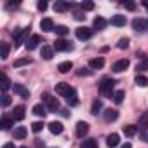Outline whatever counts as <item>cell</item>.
<instances>
[{
  "label": "cell",
  "instance_id": "38",
  "mask_svg": "<svg viewBox=\"0 0 148 148\" xmlns=\"http://www.w3.org/2000/svg\"><path fill=\"white\" fill-rule=\"evenodd\" d=\"M7 56H9V44H7V42H2V56H0V58L5 61Z\"/></svg>",
  "mask_w": 148,
  "mask_h": 148
},
{
  "label": "cell",
  "instance_id": "30",
  "mask_svg": "<svg viewBox=\"0 0 148 148\" xmlns=\"http://www.w3.org/2000/svg\"><path fill=\"white\" fill-rule=\"evenodd\" d=\"M33 113H35L37 117H42V119H44L47 112H45V106H44V105H35V106H33Z\"/></svg>",
  "mask_w": 148,
  "mask_h": 148
},
{
  "label": "cell",
  "instance_id": "7",
  "mask_svg": "<svg viewBox=\"0 0 148 148\" xmlns=\"http://www.w3.org/2000/svg\"><path fill=\"white\" fill-rule=\"evenodd\" d=\"M129 68V61L127 59H119V61H115L113 64H112V70L115 71V73H120V71H124V70H127Z\"/></svg>",
  "mask_w": 148,
  "mask_h": 148
},
{
  "label": "cell",
  "instance_id": "18",
  "mask_svg": "<svg viewBox=\"0 0 148 148\" xmlns=\"http://www.w3.org/2000/svg\"><path fill=\"white\" fill-rule=\"evenodd\" d=\"M92 26H94V30L101 32V30H105V26H106V19L101 18V16H96L94 21H92Z\"/></svg>",
  "mask_w": 148,
  "mask_h": 148
},
{
  "label": "cell",
  "instance_id": "40",
  "mask_svg": "<svg viewBox=\"0 0 148 148\" xmlns=\"http://www.w3.org/2000/svg\"><path fill=\"white\" fill-rule=\"evenodd\" d=\"M117 47L119 49H127L129 47V38H120L119 44H117Z\"/></svg>",
  "mask_w": 148,
  "mask_h": 148
},
{
  "label": "cell",
  "instance_id": "19",
  "mask_svg": "<svg viewBox=\"0 0 148 148\" xmlns=\"http://www.w3.org/2000/svg\"><path fill=\"white\" fill-rule=\"evenodd\" d=\"M89 66H91V70H99L105 66V59L103 58H92L89 61Z\"/></svg>",
  "mask_w": 148,
  "mask_h": 148
},
{
  "label": "cell",
  "instance_id": "14",
  "mask_svg": "<svg viewBox=\"0 0 148 148\" xmlns=\"http://www.w3.org/2000/svg\"><path fill=\"white\" fill-rule=\"evenodd\" d=\"M110 23H112L113 26H125L127 19H125V16H122V14H115V16H112Z\"/></svg>",
  "mask_w": 148,
  "mask_h": 148
},
{
  "label": "cell",
  "instance_id": "16",
  "mask_svg": "<svg viewBox=\"0 0 148 148\" xmlns=\"http://www.w3.org/2000/svg\"><path fill=\"white\" fill-rule=\"evenodd\" d=\"M12 89H14V92H16V94H19L21 98H25V99H28V98H30L28 89H26V87H23L21 84H14V86H12Z\"/></svg>",
  "mask_w": 148,
  "mask_h": 148
},
{
  "label": "cell",
  "instance_id": "34",
  "mask_svg": "<svg viewBox=\"0 0 148 148\" xmlns=\"http://www.w3.org/2000/svg\"><path fill=\"white\" fill-rule=\"evenodd\" d=\"M124 96H125L124 91H115V94H113V101H115L117 105H120V103L124 101Z\"/></svg>",
  "mask_w": 148,
  "mask_h": 148
},
{
  "label": "cell",
  "instance_id": "4",
  "mask_svg": "<svg viewBox=\"0 0 148 148\" xmlns=\"http://www.w3.org/2000/svg\"><path fill=\"white\" fill-rule=\"evenodd\" d=\"M44 99H45V105H47V110H49V112H56V110H59V101H58V98L45 94Z\"/></svg>",
  "mask_w": 148,
  "mask_h": 148
},
{
  "label": "cell",
  "instance_id": "45",
  "mask_svg": "<svg viewBox=\"0 0 148 148\" xmlns=\"http://www.w3.org/2000/svg\"><path fill=\"white\" fill-rule=\"evenodd\" d=\"M37 7H38L40 11H45V9H47V2H44V0H40V2L37 4Z\"/></svg>",
  "mask_w": 148,
  "mask_h": 148
},
{
  "label": "cell",
  "instance_id": "39",
  "mask_svg": "<svg viewBox=\"0 0 148 148\" xmlns=\"http://www.w3.org/2000/svg\"><path fill=\"white\" fill-rule=\"evenodd\" d=\"M42 129H44V122H42V120L33 122V124H32V131H33V132H40Z\"/></svg>",
  "mask_w": 148,
  "mask_h": 148
},
{
  "label": "cell",
  "instance_id": "36",
  "mask_svg": "<svg viewBox=\"0 0 148 148\" xmlns=\"http://www.w3.org/2000/svg\"><path fill=\"white\" fill-rule=\"evenodd\" d=\"M136 70H138V71H145V70H148V58H143V59L138 63Z\"/></svg>",
  "mask_w": 148,
  "mask_h": 148
},
{
  "label": "cell",
  "instance_id": "24",
  "mask_svg": "<svg viewBox=\"0 0 148 148\" xmlns=\"http://www.w3.org/2000/svg\"><path fill=\"white\" fill-rule=\"evenodd\" d=\"M119 143H120V138H119V134H110V136L106 138V145H108L110 148H115Z\"/></svg>",
  "mask_w": 148,
  "mask_h": 148
},
{
  "label": "cell",
  "instance_id": "35",
  "mask_svg": "<svg viewBox=\"0 0 148 148\" xmlns=\"http://www.w3.org/2000/svg\"><path fill=\"white\" fill-rule=\"evenodd\" d=\"M136 84H138L139 87H146V86H148V77H145V75H138V77H136Z\"/></svg>",
  "mask_w": 148,
  "mask_h": 148
},
{
  "label": "cell",
  "instance_id": "28",
  "mask_svg": "<svg viewBox=\"0 0 148 148\" xmlns=\"http://www.w3.org/2000/svg\"><path fill=\"white\" fill-rule=\"evenodd\" d=\"M122 131H124V134H125V136H129V138H131V136H134V134L138 132V125L129 124V125H124V129H122Z\"/></svg>",
  "mask_w": 148,
  "mask_h": 148
},
{
  "label": "cell",
  "instance_id": "27",
  "mask_svg": "<svg viewBox=\"0 0 148 148\" xmlns=\"http://www.w3.org/2000/svg\"><path fill=\"white\" fill-rule=\"evenodd\" d=\"M0 125H2V129L4 131H9L11 129V125H14V119L11 117H2V122H0Z\"/></svg>",
  "mask_w": 148,
  "mask_h": 148
},
{
  "label": "cell",
  "instance_id": "22",
  "mask_svg": "<svg viewBox=\"0 0 148 148\" xmlns=\"http://www.w3.org/2000/svg\"><path fill=\"white\" fill-rule=\"evenodd\" d=\"M49 131H51L52 134H61V132H63V124L54 120V122L49 124Z\"/></svg>",
  "mask_w": 148,
  "mask_h": 148
},
{
  "label": "cell",
  "instance_id": "31",
  "mask_svg": "<svg viewBox=\"0 0 148 148\" xmlns=\"http://www.w3.org/2000/svg\"><path fill=\"white\" fill-rule=\"evenodd\" d=\"M0 79H2V91H4V94H5V91L11 89V80L7 79L5 73H2V75H0Z\"/></svg>",
  "mask_w": 148,
  "mask_h": 148
},
{
  "label": "cell",
  "instance_id": "48",
  "mask_svg": "<svg viewBox=\"0 0 148 148\" xmlns=\"http://www.w3.org/2000/svg\"><path fill=\"white\" fill-rule=\"evenodd\" d=\"M120 148H132V145H131V143H124Z\"/></svg>",
  "mask_w": 148,
  "mask_h": 148
},
{
  "label": "cell",
  "instance_id": "23",
  "mask_svg": "<svg viewBox=\"0 0 148 148\" xmlns=\"http://www.w3.org/2000/svg\"><path fill=\"white\" fill-rule=\"evenodd\" d=\"M26 134H28V131H26V127H23V125H19V127L14 129V138H16V139H25Z\"/></svg>",
  "mask_w": 148,
  "mask_h": 148
},
{
  "label": "cell",
  "instance_id": "1",
  "mask_svg": "<svg viewBox=\"0 0 148 148\" xmlns=\"http://www.w3.org/2000/svg\"><path fill=\"white\" fill-rule=\"evenodd\" d=\"M113 87H115V80L113 79H103L101 84H99V92L105 96V98H113Z\"/></svg>",
  "mask_w": 148,
  "mask_h": 148
},
{
  "label": "cell",
  "instance_id": "15",
  "mask_svg": "<svg viewBox=\"0 0 148 148\" xmlns=\"http://www.w3.org/2000/svg\"><path fill=\"white\" fill-rule=\"evenodd\" d=\"M40 28H42V32H52L56 26H54V23H52L51 18H44V19L40 21Z\"/></svg>",
  "mask_w": 148,
  "mask_h": 148
},
{
  "label": "cell",
  "instance_id": "26",
  "mask_svg": "<svg viewBox=\"0 0 148 148\" xmlns=\"http://www.w3.org/2000/svg\"><path fill=\"white\" fill-rule=\"evenodd\" d=\"M80 148H99L98 139H84L80 143Z\"/></svg>",
  "mask_w": 148,
  "mask_h": 148
},
{
  "label": "cell",
  "instance_id": "43",
  "mask_svg": "<svg viewBox=\"0 0 148 148\" xmlns=\"http://www.w3.org/2000/svg\"><path fill=\"white\" fill-rule=\"evenodd\" d=\"M73 18H75L77 21H86V14L84 12H75V14H73Z\"/></svg>",
  "mask_w": 148,
  "mask_h": 148
},
{
  "label": "cell",
  "instance_id": "11",
  "mask_svg": "<svg viewBox=\"0 0 148 148\" xmlns=\"http://www.w3.org/2000/svg\"><path fill=\"white\" fill-rule=\"evenodd\" d=\"M146 25H148V23H146L145 19H141V18H134V19H132V28H134L136 32H145V30H146Z\"/></svg>",
  "mask_w": 148,
  "mask_h": 148
},
{
  "label": "cell",
  "instance_id": "21",
  "mask_svg": "<svg viewBox=\"0 0 148 148\" xmlns=\"http://www.w3.org/2000/svg\"><path fill=\"white\" fill-rule=\"evenodd\" d=\"M25 106H16L14 108V112H12V119L14 120H23L25 119Z\"/></svg>",
  "mask_w": 148,
  "mask_h": 148
},
{
  "label": "cell",
  "instance_id": "20",
  "mask_svg": "<svg viewBox=\"0 0 148 148\" xmlns=\"http://www.w3.org/2000/svg\"><path fill=\"white\" fill-rule=\"evenodd\" d=\"M52 56H54V49L49 47V45H44V47H42V58H44L45 61H51Z\"/></svg>",
  "mask_w": 148,
  "mask_h": 148
},
{
  "label": "cell",
  "instance_id": "6",
  "mask_svg": "<svg viewBox=\"0 0 148 148\" xmlns=\"http://www.w3.org/2000/svg\"><path fill=\"white\" fill-rule=\"evenodd\" d=\"M54 49H56V51H71L73 45H71L68 40H64V38H58V40L54 42Z\"/></svg>",
  "mask_w": 148,
  "mask_h": 148
},
{
  "label": "cell",
  "instance_id": "46",
  "mask_svg": "<svg viewBox=\"0 0 148 148\" xmlns=\"http://www.w3.org/2000/svg\"><path fill=\"white\" fill-rule=\"evenodd\" d=\"M18 5H19V2H9L5 5V9H12V7H18Z\"/></svg>",
  "mask_w": 148,
  "mask_h": 148
},
{
  "label": "cell",
  "instance_id": "12",
  "mask_svg": "<svg viewBox=\"0 0 148 148\" xmlns=\"http://www.w3.org/2000/svg\"><path fill=\"white\" fill-rule=\"evenodd\" d=\"M87 132H89V124L87 122H82V120L77 122V136L79 138H84Z\"/></svg>",
  "mask_w": 148,
  "mask_h": 148
},
{
  "label": "cell",
  "instance_id": "25",
  "mask_svg": "<svg viewBox=\"0 0 148 148\" xmlns=\"http://www.w3.org/2000/svg\"><path fill=\"white\" fill-rule=\"evenodd\" d=\"M71 68H73V63H71V61H63V63H59V66H58L59 73H68Z\"/></svg>",
  "mask_w": 148,
  "mask_h": 148
},
{
  "label": "cell",
  "instance_id": "3",
  "mask_svg": "<svg viewBox=\"0 0 148 148\" xmlns=\"http://www.w3.org/2000/svg\"><path fill=\"white\" fill-rule=\"evenodd\" d=\"M91 35H92V30H91V28L80 26V28H77V30H75V37H77L79 40H89V38H91Z\"/></svg>",
  "mask_w": 148,
  "mask_h": 148
},
{
  "label": "cell",
  "instance_id": "29",
  "mask_svg": "<svg viewBox=\"0 0 148 148\" xmlns=\"http://www.w3.org/2000/svg\"><path fill=\"white\" fill-rule=\"evenodd\" d=\"M101 108H103L101 99H94V101H92V106H91V113H92V115H98Z\"/></svg>",
  "mask_w": 148,
  "mask_h": 148
},
{
  "label": "cell",
  "instance_id": "2",
  "mask_svg": "<svg viewBox=\"0 0 148 148\" xmlns=\"http://www.w3.org/2000/svg\"><path fill=\"white\" fill-rule=\"evenodd\" d=\"M71 7H75V4H68V2H63V0H56L54 5H52V9H54L56 12H66V11H70Z\"/></svg>",
  "mask_w": 148,
  "mask_h": 148
},
{
  "label": "cell",
  "instance_id": "17",
  "mask_svg": "<svg viewBox=\"0 0 148 148\" xmlns=\"http://www.w3.org/2000/svg\"><path fill=\"white\" fill-rule=\"evenodd\" d=\"M103 117H105V120H106V122H113V120H117V119H119V112H117V110H113V108H108V110H105Z\"/></svg>",
  "mask_w": 148,
  "mask_h": 148
},
{
  "label": "cell",
  "instance_id": "50",
  "mask_svg": "<svg viewBox=\"0 0 148 148\" xmlns=\"http://www.w3.org/2000/svg\"><path fill=\"white\" fill-rule=\"evenodd\" d=\"M19 148H28V146H19Z\"/></svg>",
  "mask_w": 148,
  "mask_h": 148
},
{
  "label": "cell",
  "instance_id": "5",
  "mask_svg": "<svg viewBox=\"0 0 148 148\" xmlns=\"http://www.w3.org/2000/svg\"><path fill=\"white\" fill-rule=\"evenodd\" d=\"M14 37H16V38H14V42H16L14 45H16V47H19L23 42H28V30H26V28H23V30H19Z\"/></svg>",
  "mask_w": 148,
  "mask_h": 148
},
{
  "label": "cell",
  "instance_id": "41",
  "mask_svg": "<svg viewBox=\"0 0 148 148\" xmlns=\"http://www.w3.org/2000/svg\"><path fill=\"white\" fill-rule=\"evenodd\" d=\"M12 103V99H11V96L9 94H2V106L5 108V106H9Z\"/></svg>",
  "mask_w": 148,
  "mask_h": 148
},
{
  "label": "cell",
  "instance_id": "42",
  "mask_svg": "<svg viewBox=\"0 0 148 148\" xmlns=\"http://www.w3.org/2000/svg\"><path fill=\"white\" fill-rule=\"evenodd\" d=\"M80 7H82V11H92L94 9V4L92 2H82Z\"/></svg>",
  "mask_w": 148,
  "mask_h": 148
},
{
  "label": "cell",
  "instance_id": "8",
  "mask_svg": "<svg viewBox=\"0 0 148 148\" xmlns=\"http://www.w3.org/2000/svg\"><path fill=\"white\" fill-rule=\"evenodd\" d=\"M71 89H73V87H71L70 84H66V82H59V84H56V92H58L59 96H63V98H64Z\"/></svg>",
  "mask_w": 148,
  "mask_h": 148
},
{
  "label": "cell",
  "instance_id": "9",
  "mask_svg": "<svg viewBox=\"0 0 148 148\" xmlns=\"http://www.w3.org/2000/svg\"><path fill=\"white\" fill-rule=\"evenodd\" d=\"M64 99H66V103H68L70 106L79 105V96H77V91H75V89H71V91L64 96Z\"/></svg>",
  "mask_w": 148,
  "mask_h": 148
},
{
  "label": "cell",
  "instance_id": "49",
  "mask_svg": "<svg viewBox=\"0 0 148 148\" xmlns=\"http://www.w3.org/2000/svg\"><path fill=\"white\" fill-rule=\"evenodd\" d=\"M143 5H145V7L148 9V0H145V2H143Z\"/></svg>",
  "mask_w": 148,
  "mask_h": 148
},
{
  "label": "cell",
  "instance_id": "37",
  "mask_svg": "<svg viewBox=\"0 0 148 148\" xmlns=\"http://www.w3.org/2000/svg\"><path fill=\"white\" fill-rule=\"evenodd\" d=\"M91 73H92V70H89V68H84V66L77 70V75H79V77H89Z\"/></svg>",
  "mask_w": 148,
  "mask_h": 148
},
{
  "label": "cell",
  "instance_id": "47",
  "mask_svg": "<svg viewBox=\"0 0 148 148\" xmlns=\"http://www.w3.org/2000/svg\"><path fill=\"white\" fill-rule=\"evenodd\" d=\"M2 148H16V146H14V143H5Z\"/></svg>",
  "mask_w": 148,
  "mask_h": 148
},
{
  "label": "cell",
  "instance_id": "10",
  "mask_svg": "<svg viewBox=\"0 0 148 148\" xmlns=\"http://www.w3.org/2000/svg\"><path fill=\"white\" fill-rule=\"evenodd\" d=\"M38 44H40V35H32L25 45H26V49H28V51H33V49H37V47H38Z\"/></svg>",
  "mask_w": 148,
  "mask_h": 148
},
{
  "label": "cell",
  "instance_id": "13",
  "mask_svg": "<svg viewBox=\"0 0 148 148\" xmlns=\"http://www.w3.org/2000/svg\"><path fill=\"white\" fill-rule=\"evenodd\" d=\"M139 134H141V138L146 134V129H148V113H143L141 115V120H139Z\"/></svg>",
  "mask_w": 148,
  "mask_h": 148
},
{
  "label": "cell",
  "instance_id": "44",
  "mask_svg": "<svg viewBox=\"0 0 148 148\" xmlns=\"http://www.w3.org/2000/svg\"><path fill=\"white\" fill-rule=\"evenodd\" d=\"M124 5H125L127 11H134V9H136V4H134V2H125Z\"/></svg>",
  "mask_w": 148,
  "mask_h": 148
},
{
  "label": "cell",
  "instance_id": "33",
  "mask_svg": "<svg viewBox=\"0 0 148 148\" xmlns=\"http://www.w3.org/2000/svg\"><path fill=\"white\" fill-rule=\"evenodd\" d=\"M30 63H32L30 58H21V59L14 61V68H21V66H25V64H30Z\"/></svg>",
  "mask_w": 148,
  "mask_h": 148
},
{
  "label": "cell",
  "instance_id": "32",
  "mask_svg": "<svg viewBox=\"0 0 148 148\" xmlns=\"http://www.w3.org/2000/svg\"><path fill=\"white\" fill-rule=\"evenodd\" d=\"M54 32H56V35H59V37L63 38L64 35H68V32H70V30H68V28H66L64 25H58V26L54 28Z\"/></svg>",
  "mask_w": 148,
  "mask_h": 148
}]
</instances>
